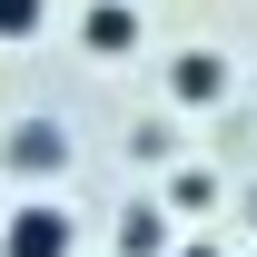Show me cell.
Wrapping results in <instances>:
<instances>
[{
    "label": "cell",
    "instance_id": "1",
    "mask_svg": "<svg viewBox=\"0 0 257 257\" xmlns=\"http://www.w3.org/2000/svg\"><path fill=\"white\" fill-rule=\"evenodd\" d=\"M0 257H69V208H50V198L10 208L0 218Z\"/></svg>",
    "mask_w": 257,
    "mask_h": 257
},
{
    "label": "cell",
    "instance_id": "2",
    "mask_svg": "<svg viewBox=\"0 0 257 257\" xmlns=\"http://www.w3.org/2000/svg\"><path fill=\"white\" fill-rule=\"evenodd\" d=\"M168 99H178V109L227 99V60H218V50H178V60H168Z\"/></svg>",
    "mask_w": 257,
    "mask_h": 257
},
{
    "label": "cell",
    "instance_id": "3",
    "mask_svg": "<svg viewBox=\"0 0 257 257\" xmlns=\"http://www.w3.org/2000/svg\"><path fill=\"white\" fill-rule=\"evenodd\" d=\"M60 159H69L60 119H20V128H10V168H30V178H60Z\"/></svg>",
    "mask_w": 257,
    "mask_h": 257
},
{
    "label": "cell",
    "instance_id": "4",
    "mask_svg": "<svg viewBox=\"0 0 257 257\" xmlns=\"http://www.w3.org/2000/svg\"><path fill=\"white\" fill-rule=\"evenodd\" d=\"M79 40H89L99 60H128V50H139V10H128V0H99L89 20H79Z\"/></svg>",
    "mask_w": 257,
    "mask_h": 257
},
{
    "label": "cell",
    "instance_id": "5",
    "mask_svg": "<svg viewBox=\"0 0 257 257\" xmlns=\"http://www.w3.org/2000/svg\"><path fill=\"white\" fill-rule=\"evenodd\" d=\"M119 257H178V247H168V218H159V208H119Z\"/></svg>",
    "mask_w": 257,
    "mask_h": 257
},
{
    "label": "cell",
    "instance_id": "6",
    "mask_svg": "<svg viewBox=\"0 0 257 257\" xmlns=\"http://www.w3.org/2000/svg\"><path fill=\"white\" fill-rule=\"evenodd\" d=\"M50 30V0H0V40H30Z\"/></svg>",
    "mask_w": 257,
    "mask_h": 257
},
{
    "label": "cell",
    "instance_id": "7",
    "mask_svg": "<svg viewBox=\"0 0 257 257\" xmlns=\"http://www.w3.org/2000/svg\"><path fill=\"white\" fill-rule=\"evenodd\" d=\"M178 257H227V247H178Z\"/></svg>",
    "mask_w": 257,
    "mask_h": 257
}]
</instances>
